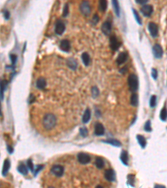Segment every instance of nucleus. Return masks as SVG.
Masks as SVG:
<instances>
[{"label": "nucleus", "mask_w": 167, "mask_h": 188, "mask_svg": "<svg viewBox=\"0 0 167 188\" xmlns=\"http://www.w3.org/2000/svg\"><path fill=\"white\" fill-rule=\"evenodd\" d=\"M49 188H54V187H49Z\"/></svg>", "instance_id": "49530a36"}, {"label": "nucleus", "mask_w": 167, "mask_h": 188, "mask_svg": "<svg viewBox=\"0 0 167 188\" xmlns=\"http://www.w3.org/2000/svg\"><path fill=\"white\" fill-rule=\"evenodd\" d=\"M128 85L129 87V90L133 93H135L138 89L139 81L138 77L135 74H130L128 77Z\"/></svg>", "instance_id": "f03ea898"}, {"label": "nucleus", "mask_w": 167, "mask_h": 188, "mask_svg": "<svg viewBox=\"0 0 167 188\" xmlns=\"http://www.w3.org/2000/svg\"><path fill=\"white\" fill-rule=\"evenodd\" d=\"M151 75H152V77H153V79H157V76H158L157 70L156 69H152V70H151Z\"/></svg>", "instance_id": "e433bc0d"}, {"label": "nucleus", "mask_w": 167, "mask_h": 188, "mask_svg": "<svg viewBox=\"0 0 167 188\" xmlns=\"http://www.w3.org/2000/svg\"><path fill=\"white\" fill-rule=\"evenodd\" d=\"M105 177L109 181H114L115 180V173L112 169H108L105 172Z\"/></svg>", "instance_id": "9b49d317"}, {"label": "nucleus", "mask_w": 167, "mask_h": 188, "mask_svg": "<svg viewBox=\"0 0 167 188\" xmlns=\"http://www.w3.org/2000/svg\"><path fill=\"white\" fill-rule=\"evenodd\" d=\"M98 22H99V16L97 15V13H95V14L94 15L93 19H92V23H93V24H96Z\"/></svg>", "instance_id": "4c0bfd02"}, {"label": "nucleus", "mask_w": 167, "mask_h": 188, "mask_svg": "<svg viewBox=\"0 0 167 188\" xmlns=\"http://www.w3.org/2000/svg\"><path fill=\"white\" fill-rule=\"evenodd\" d=\"M148 2V0H136L137 3H140V4H145Z\"/></svg>", "instance_id": "79ce46f5"}, {"label": "nucleus", "mask_w": 167, "mask_h": 188, "mask_svg": "<svg viewBox=\"0 0 167 188\" xmlns=\"http://www.w3.org/2000/svg\"><path fill=\"white\" fill-rule=\"evenodd\" d=\"M160 120L163 121H166L167 120V109L166 107H164L160 111Z\"/></svg>", "instance_id": "cd10ccee"}, {"label": "nucleus", "mask_w": 167, "mask_h": 188, "mask_svg": "<svg viewBox=\"0 0 167 188\" xmlns=\"http://www.w3.org/2000/svg\"><path fill=\"white\" fill-rule=\"evenodd\" d=\"M46 85H47V82H46V79L43 77H40L39 79H37L36 81V86L37 88L40 89H44L46 87Z\"/></svg>", "instance_id": "dca6fc26"}, {"label": "nucleus", "mask_w": 167, "mask_h": 188, "mask_svg": "<svg viewBox=\"0 0 167 188\" xmlns=\"http://www.w3.org/2000/svg\"><path fill=\"white\" fill-rule=\"evenodd\" d=\"M28 167H29V168L30 169L31 171H34V165H33V162H32L31 160H28Z\"/></svg>", "instance_id": "a19ab883"}, {"label": "nucleus", "mask_w": 167, "mask_h": 188, "mask_svg": "<svg viewBox=\"0 0 167 188\" xmlns=\"http://www.w3.org/2000/svg\"><path fill=\"white\" fill-rule=\"evenodd\" d=\"M77 159H78V161H79L80 164H83V165H86L90 162V156L89 155L86 154V153H79L78 156H77Z\"/></svg>", "instance_id": "423d86ee"}, {"label": "nucleus", "mask_w": 167, "mask_h": 188, "mask_svg": "<svg viewBox=\"0 0 167 188\" xmlns=\"http://www.w3.org/2000/svg\"><path fill=\"white\" fill-rule=\"evenodd\" d=\"M112 3H113V5H114V7H115V13H116V15L119 16V8L118 2L114 0V1L112 2Z\"/></svg>", "instance_id": "473e14b6"}, {"label": "nucleus", "mask_w": 167, "mask_h": 188, "mask_svg": "<svg viewBox=\"0 0 167 188\" xmlns=\"http://www.w3.org/2000/svg\"><path fill=\"white\" fill-rule=\"evenodd\" d=\"M3 16H4L5 19H9L10 17L9 12L8 10H4V11H3Z\"/></svg>", "instance_id": "ea45409f"}, {"label": "nucleus", "mask_w": 167, "mask_h": 188, "mask_svg": "<svg viewBox=\"0 0 167 188\" xmlns=\"http://www.w3.org/2000/svg\"><path fill=\"white\" fill-rule=\"evenodd\" d=\"M133 13H134L135 18V19H136V21L138 22V23H139V24H141V23H141V19H140L139 13H137V11L135 9H133Z\"/></svg>", "instance_id": "72a5a7b5"}, {"label": "nucleus", "mask_w": 167, "mask_h": 188, "mask_svg": "<svg viewBox=\"0 0 167 188\" xmlns=\"http://www.w3.org/2000/svg\"><path fill=\"white\" fill-rule=\"evenodd\" d=\"M60 50H63L64 52H69L70 50V43L68 40H63L60 42L59 44Z\"/></svg>", "instance_id": "ddd939ff"}, {"label": "nucleus", "mask_w": 167, "mask_h": 188, "mask_svg": "<svg viewBox=\"0 0 167 188\" xmlns=\"http://www.w3.org/2000/svg\"><path fill=\"white\" fill-rule=\"evenodd\" d=\"M6 85H7V82L5 80H3L1 82V100H3V91H4Z\"/></svg>", "instance_id": "7c9ffc66"}, {"label": "nucleus", "mask_w": 167, "mask_h": 188, "mask_svg": "<svg viewBox=\"0 0 167 188\" xmlns=\"http://www.w3.org/2000/svg\"><path fill=\"white\" fill-rule=\"evenodd\" d=\"M155 188H166L165 186H162V185H156Z\"/></svg>", "instance_id": "c03bdc74"}, {"label": "nucleus", "mask_w": 167, "mask_h": 188, "mask_svg": "<svg viewBox=\"0 0 167 188\" xmlns=\"http://www.w3.org/2000/svg\"><path fill=\"white\" fill-rule=\"evenodd\" d=\"M34 95H30V103H32V102H34Z\"/></svg>", "instance_id": "37998d69"}, {"label": "nucleus", "mask_w": 167, "mask_h": 188, "mask_svg": "<svg viewBox=\"0 0 167 188\" xmlns=\"http://www.w3.org/2000/svg\"><path fill=\"white\" fill-rule=\"evenodd\" d=\"M64 30H65V24L61 20H58L55 23V28H54L55 34L58 35H61L64 32Z\"/></svg>", "instance_id": "0eeeda50"}, {"label": "nucleus", "mask_w": 167, "mask_h": 188, "mask_svg": "<svg viewBox=\"0 0 167 188\" xmlns=\"http://www.w3.org/2000/svg\"><path fill=\"white\" fill-rule=\"evenodd\" d=\"M90 117H91V111L89 109H86L84 115H83V117H82V120L84 123H87L89 120H90Z\"/></svg>", "instance_id": "6ab92c4d"}, {"label": "nucleus", "mask_w": 167, "mask_h": 188, "mask_svg": "<svg viewBox=\"0 0 167 188\" xmlns=\"http://www.w3.org/2000/svg\"><path fill=\"white\" fill-rule=\"evenodd\" d=\"M136 138H137L138 142L140 145V146L142 148H145L146 145V138L143 136H140V135H138L137 136H136Z\"/></svg>", "instance_id": "4be33fe9"}, {"label": "nucleus", "mask_w": 167, "mask_h": 188, "mask_svg": "<svg viewBox=\"0 0 167 188\" xmlns=\"http://www.w3.org/2000/svg\"><path fill=\"white\" fill-rule=\"evenodd\" d=\"M150 107L154 108L156 105V95H152L150 99Z\"/></svg>", "instance_id": "c756f323"}, {"label": "nucleus", "mask_w": 167, "mask_h": 188, "mask_svg": "<svg viewBox=\"0 0 167 188\" xmlns=\"http://www.w3.org/2000/svg\"><path fill=\"white\" fill-rule=\"evenodd\" d=\"M120 160H121V161H122L125 165L127 166L128 160H129V156H128L127 151H125V150L122 151L121 156H120Z\"/></svg>", "instance_id": "5701e85b"}, {"label": "nucleus", "mask_w": 167, "mask_h": 188, "mask_svg": "<svg viewBox=\"0 0 167 188\" xmlns=\"http://www.w3.org/2000/svg\"><path fill=\"white\" fill-rule=\"evenodd\" d=\"M81 59H82V61H83V64L85 66H88L89 64H90V57H89L88 53L84 52L82 54V55H81Z\"/></svg>", "instance_id": "a211bd4d"}, {"label": "nucleus", "mask_w": 167, "mask_h": 188, "mask_svg": "<svg viewBox=\"0 0 167 188\" xmlns=\"http://www.w3.org/2000/svg\"><path fill=\"white\" fill-rule=\"evenodd\" d=\"M95 134L96 136H103L105 134V128L102 124L97 123L95 126Z\"/></svg>", "instance_id": "2eb2a0df"}, {"label": "nucleus", "mask_w": 167, "mask_h": 188, "mask_svg": "<svg viewBox=\"0 0 167 188\" xmlns=\"http://www.w3.org/2000/svg\"><path fill=\"white\" fill-rule=\"evenodd\" d=\"M95 166L98 169H102L105 166V161L101 157H96L95 159Z\"/></svg>", "instance_id": "b1692460"}, {"label": "nucleus", "mask_w": 167, "mask_h": 188, "mask_svg": "<svg viewBox=\"0 0 167 188\" xmlns=\"http://www.w3.org/2000/svg\"><path fill=\"white\" fill-rule=\"evenodd\" d=\"M103 142H105V143H109V144H111L115 146H120L121 144L120 142L116 140H113V139H110V140H103Z\"/></svg>", "instance_id": "bb28decb"}, {"label": "nucleus", "mask_w": 167, "mask_h": 188, "mask_svg": "<svg viewBox=\"0 0 167 188\" xmlns=\"http://www.w3.org/2000/svg\"><path fill=\"white\" fill-rule=\"evenodd\" d=\"M144 128H145V130L148 131V132L151 130V126H150V120H148L147 122L145 124V127Z\"/></svg>", "instance_id": "c9c22d12"}, {"label": "nucleus", "mask_w": 167, "mask_h": 188, "mask_svg": "<svg viewBox=\"0 0 167 188\" xmlns=\"http://www.w3.org/2000/svg\"><path fill=\"white\" fill-rule=\"evenodd\" d=\"M18 171L22 175H27L28 174V169L26 167V166L24 164H23V163H20L19 165Z\"/></svg>", "instance_id": "412c9836"}, {"label": "nucleus", "mask_w": 167, "mask_h": 188, "mask_svg": "<svg viewBox=\"0 0 167 188\" xmlns=\"http://www.w3.org/2000/svg\"><path fill=\"white\" fill-rule=\"evenodd\" d=\"M128 53L127 52H121L119 54L118 58H117V60H116V62H117V64H118L119 65H120V64H124L128 59Z\"/></svg>", "instance_id": "4468645a"}, {"label": "nucleus", "mask_w": 167, "mask_h": 188, "mask_svg": "<svg viewBox=\"0 0 167 188\" xmlns=\"http://www.w3.org/2000/svg\"><path fill=\"white\" fill-rule=\"evenodd\" d=\"M79 133H80V135L83 137H86L88 136V130L85 128V127H81V128L79 129Z\"/></svg>", "instance_id": "2f4dec72"}, {"label": "nucleus", "mask_w": 167, "mask_h": 188, "mask_svg": "<svg viewBox=\"0 0 167 188\" xmlns=\"http://www.w3.org/2000/svg\"><path fill=\"white\" fill-rule=\"evenodd\" d=\"M148 29H149V31L151 34L152 37L156 38L158 36V32H159V29H158V25L156 23H153V22H150L148 24Z\"/></svg>", "instance_id": "6e6552de"}, {"label": "nucleus", "mask_w": 167, "mask_h": 188, "mask_svg": "<svg viewBox=\"0 0 167 188\" xmlns=\"http://www.w3.org/2000/svg\"><path fill=\"white\" fill-rule=\"evenodd\" d=\"M153 54L155 55V57L156 59H160L163 55V49L162 47L158 44H156L153 47Z\"/></svg>", "instance_id": "1a4fd4ad"}, {"label": "nucleus", "mask_w": 167, "mask_h": 188, "mask_svg": "<svg viewBox=\"0 0 167 188\" xmlns=\"http://www.w3.org/2000/svg\"><path fill=\"white\" fill-rule=\"evenodd\" d=\"M107 6H108V2L105 1V0H102L99 3V9L102 12H105V10L107 9Z\"/></svg>", "instance_id": "393cba45"}, {"label": "nucleus", "mask_w": 167, "mask_h": 188, "mask_svg": "<svg viewBox=\"0 0 167 188\" xmlns=\"http://www.w3.org/2000/svg\"><path fill=\"white\" fill-rule=\"evenodd\" d=\"M130 104L133 106H137L138 105V95L135 93H133L131 97H130Z\"/></svg>", "instance_id": "a878e982"}, {"label": "nucleus", "mask_w": 167, "mask_h": 188, "mask_svg": "<svg viewBox=\"0 0 167 188\" xmlns=\"http://www.w3.org/2000/svg\"><path fill=\"white\" fill-rule=\"evenodd\" d=\"M68 14H69V5H68V3H65L64 8L63 9V16L66 17Z\"/></svg>", "instance_id": "f704fd0d"}, {"label": "nucleus", "mask_w": 167, "mask_h": 188, "mask_svg": "<svg viewBox=\"0 0 167 188\" xmlns=\"http://www.w3.org/2000/svg\"><path fill=\"white\" fill-rule=\"evenodd\" d=\"M51 172L55 176V177H60L64 175V169L62 166L60 165H54L51 168Z\"/></svg>", "instance_id": "39448f33"}, {"label": "nucleus", "mask_w": 167, "mask_h": 188, "mask_svg": "<svg viewBox=\"0 0 167 188\" xmlns=\"http://www.w3.org/2000/svg\"><path fill=\"white\" fill-rule=\"evenodd\" d=\"M109 46H110V49L113 51H116L121 46V43L119 41L115 36H111L109 39Z\"/></svg>", "instance_id": "20e7f679"}, {"label": "nucleus", "mask_w": 167, "mask_h": 188, "mask_svg": "<svg viewBox=\"0 0 167 188\" xmlns=\"http://www.w3.org/2000/svg\"><path fill=\"white\" fill-rule=\"evenodd\" d=\"M79 9H80V12L82 13V14L85 15V17H88L89 15L90 14V12H91L90 5H89V3L87 1H84L80 3Z\"/></svg>", "instance_id": "7ed1b4c3"}, {"label": "nucleus", "mask_w": 167, "mask_h": 188, "mask_svg": "<svg viewBox=\"0 0 167 188\" xmlns=\"http://www.w3.org/2000/svg\"><path fill=\"white\" fill-rule=\"evenodd\" d=\"M10 59L12 60V64H15V63L17 61V56L15 54H10Z\"/></svg>", "instance_id": "58836bf2"}, {"label": "nucleus", "mask_w": 167, "mask_h": 188, "mask_svg": "<svg viewBox=\"0 0 167 188\" xmlns=\"http://www.w3.org/2000/svg\"><path fill=\"white\" fill-rule=\"evenodd\" d=\"M140 10H141V13H143L144 16L150 17L153 13V7L151 5H144Z\"/></svg>", "instance_id": "9d476101"}, {"label": "nucleus", "mask_w": 167, "mask_h": 188, "mask_svg": "<svg viewBox=\"0 0 167 188\" xmlns=\"http://www.w3.org/2000/svg\"><path fill=\"white\" fill-rule=\"evenodd\" d=\"M67 66L69 67V69L74 70V69H77L78 63H77V61L74 60V58H69L67 60Z\"/></svg>", "instance_id": "f3484780"}, {"label": "nucleus", "mask_w": 167, "mask_h": 188, "mask_svg": "<svg viewBox=\"0 0 167 188\" xmlns=\"http://www.w3.org/2000/svg\"><path fill=\"white\" fill-rule=\"evenodd\" d=\"M56 122H57V119H56L54 115L46 114L43 119V126L45 130H51L55 126Z\"/></svg>", "instance_id": "f257e3e1"}, {"label": "nucleus", "mask_w": 167, "mask_h": 188, "mask_svg": "<svg viewBox=\"0 0 167 188\" xmlns=\"http://www.w3.org/2000/svg\"><path fill=\"white\" fill-rule=\"evenodd\" d=\"M101 30L102 32L104 33V34L105 35H109L110 32H111V23L109 22V21H106L105 22L102 26H101Z\"/></svg>", "instance_id": "f8f14e48"}, {"label": "nucleus", "mask_w": 167, "mask_h": 188, "mask_svg": "<svg viewBox=\"0 0 167 188\" xmlns=\"http://www.w3.org/2000/svg\"><path fill=\"white\" fill-rule=\"evenodd\" d=\"M95 188H103V187H101L100 185H98V186H97V187H96Z\"/></svg>", "instance_id": "a18cd8bd"}, {"label": "nucleus", "mask_w": 167, "mask_h": 188, "mask_svg": "<svg viewBox=\"0 0 167 188\" xmlns=\"http://www.w3.org/2000/svg\"><path fill=\"white\" fill-rule=\"evenodd\" d=\"M9 168H10L9 160V159H6L5 161H4V163H3V176H5V175L8 173V171H9Z\"/></svg>", "instance_id": "aec40b11"}, {"label": "nucleus", "mask_w": 167, "mask_h": 188, "mask_svg": "<svg viewBox=\"0 0 167 188\" xmlns=\"http://www.w3.org/2000/svg\"><path fill=\"white\" fill-rule=\"evenodd\" d=\"M91 94H92V96H93L94 98H96V97L98 96L99 94V89L96 86L92 87V89H91Z\"/></svg>", "instance_id": "c85d7f7f"}]
</instances>
